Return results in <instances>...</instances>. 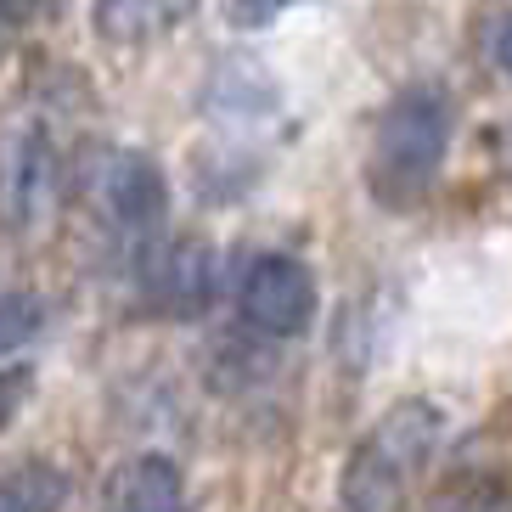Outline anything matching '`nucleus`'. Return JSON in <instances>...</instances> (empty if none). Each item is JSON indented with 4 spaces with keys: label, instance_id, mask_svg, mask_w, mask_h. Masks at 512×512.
Returning a JSON list of instances; mask_svg holds the SVG:
<instances>
[{
    "label": "nucleus",
    "instance_id": "obj_1",
    "mask_svg": "<svg viewBox=\"0 0 512 512\" xmlns=\"http://www.w3.org/2000/svg\"><path fill=\"white\" fill-rule=\"evenodd\" d=\"M456 147V96L439 79H406L377 107L366 141V192L383 214H411L445 181Z\"/></svg>",
    "mask_w": 512,
    "mask_h": 512
},
{
    "label": "nucleus",
    "instance_id": "obj_2",
    "mask_svg": "<svg viewBox=\"0 0 512 512\" xmlns=\"http://www.w3.org/2000/svg\"><path fill=\"white\" fill-rule=\"evenodd\" d=\"M445 434H451V417L422 394H406L389 411H377L338 467L332 512H406Z\"/></svg>",
    "mask_w": 512,
    "mask_h": 512
},
{
    "label": "nucleus",
    "instance_id": "obj_3",
    "mask_svg": "<svg viewBox=\"0 0 512 512\" xmlns=\"http://www.w3.org/2000/svg\"><path fill=\"white\" fill-rule=\"evenodd\" d=\"M68 203L91 220V231L136 259L141 248L164 237L169 220V175L164 164L141 147H119V141H96L74 158L68 175Z\"/></svg>",
    "mask_w": 512,
    "mask_h": 512
},
{
    "label": "nucleus",
    "instance_id": "obj_4",
    "mask_svg": "<svg viewBox=\"0 0 512 512\" xmlns=\"http://www.w3.org/2000/svg\"><path fill=\"white\" fill-rule=\"evenodd\" d=\"M74 158L40 102H23L0 119V231L17 242H46L68 209Z\"/></svg>",
    "mask_w": 512,
    "mask_h": 512
},
{
    "label": "nucleus",
    "instance_id": "obj_5",
    "mask_svg": "<svg viewBox=\"0 0 512 512\" xmlns=\"http://www.w3.org/2000/svg\"><path fill=\"white\" fill-rule=\"evenodd\" d=\"M231 304H237L242 327L254 338H304L321 316V287L316 271L304 265L299 254H282V248H265V254H248L231 276Z\"/></svg>",
    "mask_w": 512,
    "mask_h": 512
},
{
    "label": "nucleus",
    "instance_id": "obj_6",
    "mask_svg": "<svg viewBox=\"0 0 512 512\" xmlns=\"http://www.w3.org/2000/svg\"><path fill=\"white\" fill-rule=\"evenodd\" d=\"M130 271H136V304L164 321L203 316L220 299V282H226L220 248L203 237H169V242L158 237L152 248H141L130 259Z\"/></svg>",
    "mask_w": 512,
    "mask_h": 512
},
{
    "label": "nucleus",
    "instance_id": "obj_7",
    "mask_svg": "<svg viewBox=\"0 0 512 512\" xmlns=\"http://www.w3.org/2000/svg\"><path fill=\"white\" fill-rule=\"evenodd\" d=\"M96 512H192L186 496V473L164 451H136L107 467Z\"/></svg>",
    "mask_w": 512,
    "mask_h": 512
},
{
    "label": "nucleus",
    "instance_id": "obj_8",
    "mask_svg": "<svg viewBox=\"0 0 512 512\" xmlns=\"http://www.w3.org/2000/svg\"><path fill=\"white\" fill-rule=\"evenodd\" d=\"M203 107L214 119H237V124H254L259 113L276 107V85L271 74L248 57H226L220 68L209 74V91H203Z\"/></svg>",
    "mask_w": 512,
    "mask_h": 512
},
{
    "label": "nucleus",
    "instance_id": "obj_9",
    "mask_svg": "<svg viewBox=\"0 0 512 512\" xmlns=\"http://www.w3.org/2000/svg\"><path fill=\"white\" fill-rule=\"evenodd\" d=\"M68 496H74V479L57 462H46V456L0 473V512H62Z\"/></svg>",
    "mask_w": 512,
    "mask_h": 512
},
{
    "label": "nucleus",
    "instance_id": "obj_10",
    "mask_svg": "<svg viewBox=\"0 0 512 512\" xmlns=\"http://www.w3.org/2000/svg\"><path fill=\"white\" fill-rule=\"evenodd\" d=\"M96 29H102V40H158V34H169L175 23H186L192 17V6H147V0H113V6H96Z\"/></svg>",
    "mask_w": 512,
    "mask_h": 512
},
{
    "label": "nucleus",
    "instance_id": "obj_11",
    "mask_svg": "<svg viewBox=\"0 0 512 512\" xmlns=\"http://www.w3.org/2000/svg\"><path fill=\"white\" fill-rule=\"evenodd\" d=\"M51 321V304L29 287H12V293H0V361L17 355V349H29Z\"/></svg>",
    "mask_w": 512,
    "mask_h": 512
},
{
    "label": "nucleus",
    "instance_id": "obj_12",
    "mask_svg": "<svg viewBox=\"0 0 512 512\" xmlns=\"http://www.w3.org/2000/svg\"><path fill=\"white\" fill-rule=\"evenodd\" d=\"M434 512H512V507H507L501 479H473L462 490H451V496H439Z\"/></svg>",
    "mask_w": 512,
    "mask_h": 512
},
{
    "label": "nucleus",
    "instance_id": "obj_13",
    "mask_svg": "<svg viewBox=\"0 0 512 512\" xmlns=\"http://www.w3.org/2000/svg\"><path fill=\"white\" fill-rule=\"evenodd\" d=\"M29 394H34V366H23V361L0 366V434H6L17 417H23Z\"/></svg>",
    "mask_w": 512,
    "mask_h": 512
},
{
    "label": "nucleus",
    "instance_id": "obj_14",
    "mask_svg": "<svg viewBox=\"0 0 512 512\" xmlns=\"http://www.w3.org/2000/svg\"><path fill=\"white\" fill-rule=\"evenodd\" d=\"M507 23H512L507 6H490V12L479 17V57L490 51V74L496 79H507Z\"/></svg>",
    "mask_w": 512,
    "mask_h": 512
},
{
    "label": "nucleus",
    "instance_id": "obj_15",
    "mask_svg": "<svg viewBox=\"0 0 512 512\" xmlns=\"http://www.w3.org/2000/svg\"><path fill=\"white\" fill-rule=\"evenodd\" d=\"M34 17H40L34 6H6V0H0V46H6V40H17V34L29 29Z\"/></svg>",
    "mask_w": 512,
    "mask_h": 512
},
{
    "label": "nucleus",
    "instance_id": "obj_16",
    "mask_svg": "<svg viewBox=\"0 0 512 512\" xmlns=\"http://www.w3.org/2000/svg\"><path fill=\"white\" fill-rule=\"evenodd\" d=\"M231 17L237 23H271V17H282V6H231Z\"/></svg>",
    "mask_w": 512,
    "mask_h": 512
}]
</instances>
